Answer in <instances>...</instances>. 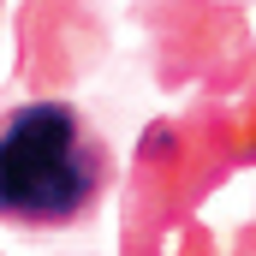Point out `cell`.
Returning <instances> with one entry per match:
<instances>
[{
    "mask_svg": "<svg viewBox=\"0 0 256 256\" xmlns=\"http://www.w3.org/2000/svg\"><path fill=\"white\" fill-rule=\"evenodd\" d=\"M102 143L66 102H24L0 120V220L72 226L102 191Z\"/></svg>",
    "mask_w": 256,
    "mask_h": 256,
    "instance_id": "obj_1",
    "label": "cell"
}]
</instances>
